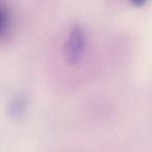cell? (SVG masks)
<instances>
[{
    "mask_svg": "<svg viewBox=\"0 0 152 152\" xmlns=\"http://www.w3.org/2000/svg\"><path fill=\"white\" fill-rule=\"evenodd\" d=\"M87 36L80 25H75L72 27L68 34L65 45V52L68 61L72 65L78 64L83 58L85 53Z\"/></svg>",
    "mask_w": 152,
    "mask_h": 152,
    "instance_id": "6da1fadb",
    "label": "cell"
},
{
    "mask_svg": "<svg viewBox=\"0 0 152 152\" xmlns=\"http://www.w3.org/2000/svg\"><path fill=\"white\" fill-rule=\"evenodd\" d=\"M11 29V16L7 7L0 3V39L9 34Z\"/></svg>",
    "mask_w": 152,
    "mask_h": 152,
    "instance_id": "7a4b0ae2",
    "label": "cell"
},
{
    "mask_svg": "<svg viewBox=\"0 0 152 152\" xmlns=\"http://www.w3.org/2000/svg\"><path fill=\"white\" fill-rule=\"evenodd\" d=\"M147 0H130V2L132 3L134 7H142L146 3Z\"/></svg>",
    "mask_w": 152,
    "mask_h": 152,
    "instance_id": "3957f363",
    "label": "cell"
}]
</instances>
